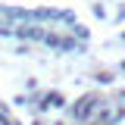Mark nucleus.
Segmentation results:
<instances>
[{"mask_svg": "<svg viewBox=\"0 0 125 125\" xmlns=\"http://www.w3.org/2000/svg\"><path fill=\"white\" fill-rule=\"evenodd\" d=\"M94 109H97V97H84V100H78V106H75V119H88Z\"/></svg>", "mask_w": 125, "mask_h": 125, "instance_id": "1", "label": "nucleus"}]
</instances>
